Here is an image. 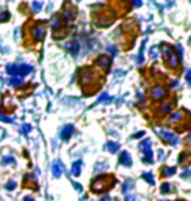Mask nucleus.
<instances>
[{
    "label": "nucleus",
    "instance_id": "1",
    "mask_svg": "<svg viewBox=\"0 0 191 201\" xmlns=\"http://www.w3.org/2000/svg\"><path fill=\"white\" fill-rule=\"evenodd\" d=\"M119 162L120 163H123V165H126V166H128V165H131V158H130V155L127 154V153H123L122 157L119 158Z\"/></svg>",
    "mask_w": 191,
    "mask_h": 201
},
{
    "label": "nucleus",
    "instance_id": "2",
    "mask_svg": "<svg viewBox=\"0 0 191 201\" xmlns=\"http://www.w3.org/2000/svg\"><path fill=\"white\" fill-rule=\"evenodd\" d=\"M45 35V29L43 28H37L35 29V39H41Z\"/></svg>",
    "mask_w": 191,
    "mask_h": 201
},
{
    "label": "nucleus",
    "instance_id": "3",
    "mask_svg": "<svg viewBox=\"0 0 191 201\" xmlns=\"http://www.w3.org/2000/svg\"><path fill=\"white\" fill-rule=\"evenodd\" d=\"M72 131H73L72 125L67 127V129H64V132H63V137H64V139H68V137H69V135H71V133H72Z\"/></svg>",
    "mask_w": 191,
    "mask_h": 201
},
{
    "label": "nucleus",
    "instance_id": "4",
    "mask_svg": "<svg viewBox=\"0 0 191 201\" xmlns=\"http://www.w3.org/2000/svg\"><path fill=\"white\" fill-rule=\"evenodd\" d=\"M54 175H55V176H59V175H60V172H62V170H60V166H59V165H54Z\"/></svg>",
    "mask_w": 191,
    "mask_h": 201
},
{
    "label": "nucleus",
    "instance_id": "5",
    "mask_svg": "<svg viewBox=\"0 0 191 201\" xmlns=\"http://www.w3.org/2000/svg\"><path fill=\"white\" fill-rule=\"evenodd\" d=\"M161 93H162V89H161V88H157V89H156V90L153 92L154 98H158V97H161V96H162Z\"/></svg>",
    "mask_w": 191,
    "mask_h": 201
},
{
    "label": "nucleus",
    "instance_id": "6",
    "mask_svg": "<svg viewBox=\"0 0 191 201\" xmlns=\"http://www.w3.org/2000/svg\"><path fill=\"white\" fill-rule=\"evenodd\" d=\"M108 149L109 150H110V152H115V150H117V145H115V144H113V142H110V144H109V146H108Z\"/></svg>",
    "mask_w": 191,
    "mask_h": 201
},
{
    "label": "nucleus",
    "instance_id": "7",
    "mask_svg": "<svg viewBox=\"0 0 191 201\" xmlns=\"http://www.w3.org/2000/svg\"><path fill=\"white\" fill-rule=\"evenodd\" d=\"M79 166H80V163H77V166H76V165H75V168H73V174H75V175H79V172H80V167H79Z\"/></svg>",
    "mask_w": 191,
    "mask_h": 201
},
{
    "label": "nucleus",
    "instance_id": "8",
    "mask_svg": "<svg viewBox=\"0 0 191 201\" xmlns=\"http://www.w3.org/2000/svg\"><path fill=\"white\" fill-rule=\"evenodd\" d=\"M24 201H34V200H33V198H30V197H28V198H25Z\"/></svg>",
    "mask_w": 191,
    "mask_h": 201
},
{
    "label": "nucleus",
    "instance_id": "9",
    "mask_svg": "<svg viewBox=\"0 0 191 201\" xmlns=\"http://www.w3.org/2000/svg\"><path fill=\"white\" fill-rule=\"evenodd\" d=\"M102 201H110V200H109L108 197H105V198H104V200H102Z\"/></svg>",
    "mask_w": 191,
    "mask_h": 201
}]
</instances>
